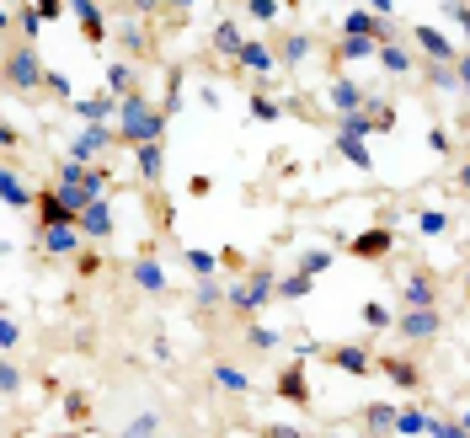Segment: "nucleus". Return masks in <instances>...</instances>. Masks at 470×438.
<instances>
[{
    "instance_id": "f257e3e1",
    "label": "nucleus",
    "mask_w": 470,
    "mask_h": 438,
    "mask_svg": "<svg viewBox=\"0 0 470 438\" xmlns=\"http://www.w3.org/2000/svg\"><path fill=\"white\" fill-rule=\"evenodd\" d=\"M123 129H129L134 139H145V145H150V139H155V129H160V118H155L139 97H129V102H123Z\"/></svg>"
},
{
    "instance_id": "f03ea898",
    "label": "nucleus",
    "mask_w": 470,
    "mask_h": 438,
    "mask_svg": "<svg viewBox=\"0 0 470 438\" xmlns=\"http://www.w3.org/2000/svg\"><path fill=\"white\" fill-rule=\"evenodd\" d=\"M37 214H43V225H70V203H64V198H54V193L37 198Z\"/></svg>"
},
{
    "instance_id": "7ed1b4c3",
    "label": "nucleus",
    "mask_w": 470,
    "mask_h": 438,
    "mask_svg": "<svg viewBox=\"0 0 470 438\" xmlns=\"http://www.w3.org/2000/svg\"><path fill=\"white\" fill-rule=\"evenodd\" d=\"M278 396H283V401H300V406H305V369H300V364L283 369V379H278Z\"/></svg>"
},
{
    "instance_id": "20e7f679",
    "label": "nucleus",
    "mask_w": 470,
    "mask_h": 438,
    "mask_svg": "<svg viewBox=\"0 0 470 438\" xmlns=\"http://www.w3.org/2000/svg\"><path fill=\"white\" fill-rule=\"evenodd\" d=\"M401 331H406V337H433V331H438V316H433V310H411V316L401 321Z\"/></svg>"
},
{
    "instance_id": "39448f33",
    "label": "nucleus",
    "mask_w": 470,
    "mask_h": 438,
    "mask_svg": "<svg viewBox=\"0 0 470 438\" xmlns=\"http://www.w3.org/2000/svg\"><path fill=\"white\" fill-rule=\"evenodd\" d=\"M353 251H358V256H385V251H390V230H369V235H358V241H353Z\"/></svg>"
},
{
    "instance_id": "423d86ee",
    "label": "nucleus",
    "mask_w": 470,
    "mask_h": 438,
    "mask_svg": "<svg viewBox=\"0 0 470 438\" xmlns=\"http://www.w3.org/2000/svg\"><path fill=\"white\" fill-rule=\"evenodd\" d=\"M267 289H273V278L262 273V278H252L246 289H235V304H241V310H252V304H262V300H267Z\"/></svg>"
},
{
    "instance_id": "0eeeda50",
    "label": "nucleus",
    "mask_w": 470,
    "mask_h": 438,
    "mask_svg": "<svg viewBox=\"0 0 470 438\" xmlns=\"http://www.w3.org/2000/svg\"><path fill=\"white\" fill-rule=\"evenodd\" d=\"M11 81H16V85H33V81H37V54H33V49H22V54L11 59Z\"/></svg>"
},
{
    "instance_id": "6e6552de",
    "label": "nucleus",
    "mask_w": 470,
    "mask_h": 438,
    "mask_svg": "<svg viewBox=\"0 0 470 438\" xmlns=\"http://www.w3.org/2000/svg\"><path fill=\"white\" fill-rule=\"evenodd\" d=\"M81 225L91 235H107L112 230V214H107V203H91V208H81Z\"/></svg>"
},
{
    "instance_id": "1a4fd4ad",
    "label": "nucleus",
    "mask_w": 470,
    "mask_h": 438,
    "mask_svg": "<svg viewBox=\"0 0 470 438\" xmlns=\"http://www.w3.org/2000/svg\"><path fill=\"white\" fill-rule=\"evenodd\" d=\"M331 364H337V369H353V374H363V369H369V353H363V348H337V353H331Z\"/></svg>"
},
{
    "instance_id": "9d476101",
    "label": "nucleus",
    "mask_w": 470,
    "mask_h": 438,
    "mask_svg": "<svg viewBox=\"0 0 470 438\" xmlns=\"http://www.w3.org/2000/svg\"><path fill=\"white\" fill-rule=\"evenodd\" d=\"M342 27H348L353 37H369V32H380V22H374V11H348V22H342Z\"/></svg>"
},
{
    "instance_id": "9b49d317",
    "label": "nucleus",
    "mask_w": 470,
    "mask_h": 438,
    "mask_svg": "<svg viewBox=\"0 0 470 438\" xmlns=\"http://www.w3.org/2000/svg\"><path fill=\"white\" fill-rule=\"evenodd\" d=\"M241 64H246V70H273V54H267L262 43H246V49H241Z\"/></svg>"
},
{
    "instance_id": "f8f14e48",
    "label": "nucleus",
    "mask_w": 470,
    "mask_h": 438,
    "mask_svg": "<svg viewBox=\"0 0 470 438\" xmlns=\"http://www.w3.org/2000/svg\"><path fill=\"white\" fill-rule=\"evenodd\" d=\"M102 145H107V134H102V129H91V134H81V139H75V160H86V155H97Z\"/></svg>"
},
{
    "instance_id": "ddd939ff",
    "label": "nucleus",
    "mask_w": 470,
    "mask_h": 438,
    "mask_svg": "<svg viewBox=\"0 0 470 438\" xmlns=\"http://www.w3.org/2000/svg\"><path fill=\"white\" fill-rule=\"evenodd\" d=\"M331 107H342V112H358V85H348V81H342L337 91H331Z\"/></svg>"
},
{
    "instance_id": "4468645a",
    "label": "nucleus",
    "mask_w": 470,
    "mask_h": 438,
    "mask_svg": "<svg viewBox=\"0 0 470 438\" xmlns=\"http://www.w3.org/2000/svg\"><path fill=\"white\" fill-rule=\"evenodd\" d=\"M406 294H411V304H417V310H428V300H433V283H428V278L417 273V278L406 283Z\"/></svg>"
},
{
    "instance_id": "2eb2a0df",
    "label": "nucleus",
    "mask_w": 470,
    "mask_h": 438,
    "mask_svg": "<svg viewBox=\"0 0 470 438\" xmlns=\"http://www.w3.org/2000/svg\"><path fill=\"white\" fill-rule=\"evenodd\" d=\"M417 43H422L428 54H438V59H449V43H444V37L433 32V27H422V32H417Z\"/></svg>"
},
{
    "instance_id": "dca6fc26",
    "label": "nucleus",
    "mask_w": 470,
    "mask_h": 438,
    "mask_svg": "<svg viewBox=\"0 0 470 438\" xmlns=\"http://www.w3.org/2000/svg\"><path fill=\"white\" fill-rule=\"evenodd\" d=\"M134 278L145 283V289H160V283H166V273H160L155 262H139V268H134Z\"/></svg>"
},
{
    "instance_id": "f3484780",
    "label": "nucleus",
    "mask_w": 470,
    "mask_h": 438,
    "mask_svg": "<svg viewBox=\"0 0 470 438\" xmlns=\"http://www.w3.org/2000/svg\"><path fill=\"white\" fill-rule=\"evenodd\" d=\"M81 11V27H86V37H102V11L97 6H75Z\"/></svg>"
},
{
    "instance_id": "a211bd4d",
    "label": "nucleus",
    "mask_w": 470,
    "mask_h": 438,
    "mask_svg": "<svg viewBox=\"0 0 470 438\" xmlns=\"http://www.w3.org/2000/svg\"><path fill=\"white\" fill-rule=\"evenodd\" d=\"M337 145H342V155H348V160H358V166H369V150H363V145H358V139H353V134H342Z\"/></svg>"
},
{
    "instance_id": "6ab92c4d",
    "label": "nucleus",
    "mask_w": 470,
    "mask_h": 438,
    "mask_svg": "<svg viewBox=\"0 0 470 438\" xmlns=\"http://www.w3.org/2000/svg\"><path fill=\"white\" fill-rule=\"evenodd\" d=\"M385 369H390V379H401V385H417V369L401 364V358H385Z\"/></svg>"
},
{
    "instance_id": "aec40b11",
    "label": "nucleus",
    "mask_w": 470,
    "mask_h": 438,
    "mask_svg": "<svg viewBox=\"0 0 470 438\" xmlns=\"http://www.w3.org/2000/svg\"><path fill=\"white\" fill-rule=\"evenodd\" d=\"M0 193H6V203H27V193H22L16 177H0Z\"/></svg>"
},
{
    "instance_id": "412c9836",
    "label": "nucleus",
    "mask_w": 470,
    "mask_h": 438,
    "mask_svg": "<svg viewBox=\"0 0 470 438\" xmlns=\"http://www.w3.org/2000/svg\"><path fill=\"white\" fill-rule=\"evenodd\" d=\"M139 166H145V177H155V171H160V150L145 145V150H139Z\"/></svg>"
},
{
    "instance_id": "4be33fe9",
    "label": "nucleus",
    "mask_w": 470,
    "mask_h": 438,
    "mask_svg": "<svg viewBox=\"0 0 470 438\" xmlns=\"http://www.w3.org/2000/svg\"><path fill=\"white\" fill-rule=\"evenodd\" d=\"M363 321H369V326H390V310L385 304H363Z\"/></svg>"
},
{
    "instance_id": "5701e85b",
    "label": "nucleus",
    "mask_w": 470,
    "mask_h": 438,
    "mask_svg": "<svg viewBox=\"0 0 470 438\" xmlns=\"http://www.w3.org/2000/svg\"><path fill=\"white\" fill-rule=\"evenodd\" d=\"M369 422L374 427H390V422H396V406H369Z\"/></svg>"
},
{
    "instance_id": "b1692460",
    "label": "nucleus",
    "mask_w": 470,
    "mask_h": 438,
    "mask_svg": "<svg viewBox=\"0 0 470 438\" xmlns=\"http://www.w3.org/2000/svg\"><path fill=\"white\" fill-rule=\"evenodd\" d=\"M70 246H75L70 230H49V251H70Z\"/></svg>"
},
{
    "instance_id": "393cba45",
    "label": "nucleus",
    "mask_w": 470,
    "mask_h": 438,
    "mask_svg": "<svg viewBox=\"0 0 470 438\" xmlns=\"http://www.w3.org/2000/svg\"><path fill=\"white\" fill-rule=\"evenodd\" d=\"M75 107H81L86 118H102V112H107V97H91V102H75Z\"/></svg>"
},
{
    "instance_id": "a878e982",
    "label": "nucleus",
    "mask_w": 470,
    "mask_h": 438,
    "mask_svg": "<svg viewBox=\"0 0 470 438\" xmlns=\"http://www.w3.org/2000/svg\"><path fill=\"white\" fill-rule=\"evenodd\" d=\"M380 59H385L390 70H406V64H411V59H406V54H401V49H380Z\"/></svg>"
},
{
    "instance_id": "bb28decb",
    "label": "nucleus",
    "mask_w": 470,
    "mask_h": 438,
    "mask_svg": "<svg viewBox=\"0 0 470 438\" xmlns=\"http://www.w3.org/2000/svg\"><path fill=\"white\" fill-rule=\"evenodd\" d=\"M219 385H230V390H241L246 379H241V369H230V364H225V369H219Z\"/></svg>"
},
{
    "instance_id": "cd10ccee",
    "label": "nucleus",
    "mask_w": 470,
    "mask_h": 438,
    "mask_svg": "<svg viewBox=\"0 0 470 438\" xmlns=\"http://www.w3.org/2000/svg\"><path fill=\"white\" fill-rule=\"evenodd\" d=\"M150 433H155V422H150V417H139V422H134L123 438H150Z\"/></svg>"
},
{
    "instance_id": "c85d7f7f",
    "label": "nucleus",
    "mask_w": 470,
    "mask_h": 438,
    "mask_svg": "<svg viewBox=\"0 0 470 438\" xmlns=\"http://www.w3.org/2000/svg\"><path fill=\"white\" fill-rule=\"evenodd\" d=\"M433 427V438H465V427H449V422H428Z\"/></svg>"
},
{
    "instance_id": "c756f323",
    "label": "nucleus",
    "mask_w": 470,
    "mask_h": 438,
    "mask_svg": "<svg viewBox=\"0 0 470 438\" xmlns=\"http://www.w3.org/2000/svg\"><path fill=\"white\" fill-rule=\"evenodd\" d=\"M252 16H262V22H273V16H278V6H273V0H257V6H252Z\"/></svg>"
},
{
    "instance_id": "7c9ffc66",
    "label": "nucleus",
    "mask_w": 470,
    "mask_h": 438,
    "mask_svg": "<svg viewBox=\"0 0 470 438\" xmlns=\"http://www.w3.org/2000/svg\"><path fill=\"white\" fill-rule=\"evenodd\" d=\"M267 438H300L294 427H267Z\"/></svg>"
},
{
    "instance_id": "2f4dec72",
    "label": "nucleus",
    "mask_w": 470,
    "mask_h": 438,
    "mask_svg": "<svg viewBox=\"0 0 470 438\" xmlns=\"http://www.w3.org/2000/svg\"><path fill=\"white\" fill-rule=\"evenodd\" d=\"M459 182H465V193H470V166H465V171H459Z\"/></svg>"
},
{
    "instance_id": "473e14b6",
    "label": "nucleus",
    "mask_w": 470,
    "mask_h": 438,
    "mask_svg": "<svg viewBox=\"0 0 470 438\" xmlns=\"http://www.w3.org/2000/svg\"><path fill=\"white\" fill-rule=\"evenodd\" d=\"M454 16H459V22H465V32H470V11H454Z\"/></svg>"
},
{
    "instance_id": "72a5a7b5",
    "label": "nucleus",
    "mask_w": 470,
    "mask_h": 438,
    "mask_svg": "<svg viewBox=\"0 0 470 438\" xmlns=\"http://www.w3.org/2000/svg\"><path fill=\"white\" fill-rule=\"evenodd\" d=\"M459 75H465V81H470V59H465V64H459Z\"/></svg>"
}]
</instances>
